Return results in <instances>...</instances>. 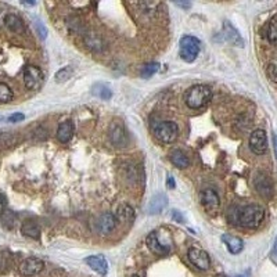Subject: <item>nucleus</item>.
<instances>
[{
    "label": "nucleus",
    "instance_id": "obj_1",
    "mask_svg": "<svg viewBox=\"0 0 277 277\" xmlns=\"http://www.w3.org/2000/svg\"><path fill=\"white\" fill-rule=\"evenodd\" d=\"M263 218H265V209L262 207L258 204H249L239 208V211H236L233 220L241 227L256 229L261 226Z\"/></svg>",
    "mask_w": 277,
    "mask_h": 277
},
{
    "label": "nucleus",
    "instance_id": "obj_2",
    "mask_svg": "<svg viewBox=\"0 0 277 277\" xmlns=\"http://www.w3.org/2000/svg\"><path fill=\"white\" fill-rule=\"evenodd\" d=\"M212 99L211 89L205 85H196L193 88L187 90V93L184 96V102L186 105L191 109L203 108L207 105V103Z\"/></svg>",
    "mask_w": 277,
    "mask_h": 277
},
{
    "label": "nucleus",
    "instance_id": "obj_3",
    "mask_svg": "<svg viewBox=\"0 0 277 277\" xmlns=\"http://www.w3.org/2000/svg\"><path fill=\"white\" fill-rule=\"evenodd\" d=\"M154 135L162 143H173L179 135V128L172 121L160 122L154 126Z\"/></svg>",
    "mask_w": 277,
    "mask_h": 277
},
{
    "label": "nucleus",
    "instance_id": "obj_4",
    "mask_svg": "<svg viewBox=\"0 0 277 277\" xmlns=\"http://www.w3.org/2000/svg\"><path fill=\"white\" fill-rule=\"evenodd\" d=\"M180 57L186 63H193L200 53V40L197 37L186 35L180 39Z\"/></svg>",
    "mask_w": 277,
    "mask_h": 277
},
{
    "label": "nucleus",
    "instance_id": "obj_5",
    "mask_svg": "<svg viewBox=\"0 0 277 277\" xmlns=\"http://www.w3.org/2000/svg\"><path fill=\"white\" fill-rule=\"evenodd\" d=\"M24 82H25L27 89L37 90V89L42 88V85H43V72L35 66L25 67V69H24Z\"/></svg>",
    "mask_w": 277,
    "mask_h": 277
},
{
    "label": "nucleus",
    "instance_id": "obj_6",
    "mask_svg": "<svg viewBox=\"0 0 277 277\" xmlns=\"http://www.w3.org/2000/svg\"><path fill=\"white\" fill-rule=\"evenodd\" d=\"M187 256H189L190 262L193 263L197 269L208 270L209 269V266H211L209 255H208L205 251H203L201 248H196V247L189 248Z\"/></svg>",
    "mask_w": 277,
    "mask_h": 277
},
{
    "label": "nucleus",
    "instance_id": "obj_7",
    "mask_svg": "<svg viewBox=\"0 0 277 277\" xmlns=\"http://www.w3.org/2000/svg\"><path fill=\"white\" fill-rule=\"evenodd\" d=\"M249 147L251 150L258 155L263 154L268 150V138H266V132L262 129H256L251 133L249 136Z\"/></svg>",
    "mask_w": 277,
    "mask_h": 277
},
{
    "label": "nucleus",
    "instance_id": "obj_8",
    "mask_svg": "<svg viewBox=\"0 0 277 277\" xmlns=\"http://www.w3.org/2000/svg\"><path fill=\"white\" fill-rule=\"evenodd\" d=\"M44 268V262L39 258H35V256H31V258H27L25 261H22L21 265H20V272L24 276H36L39 275Z\"/></svg>",
    "mask_w": 277,
    "mask_h": 277
},
{
    "label": "nucleus",
    "instance_id": "obj_9",
    "mask_svg": "<svg viewBox=\"0 0 277 277\" xmlns=\"http://www.w3.org/2000/svg\"><path fill=\"white\" fill-rule=\"evenodd\" d=\"M254 186L256 191L265 198H270L273 196V183L270 180V177L265 173H258L254 179Z\"/></svg>",
    "mask_w": 277,
    "mask_h": 277
},
{
    "label": "nucleus",
    "instance_id": "obj_10",
    "mask_svg": "<svg viewBox=\"0 0 277 277\" xmlns=\"http://www.w3.org/2000/svg\"><path fill=\"white\" fill-rule=\"evenodd\" d=\"M200 201L208 211H216L220 205V200H219L218 193L212 189H205L200 193Z\"/></svg>",
    "mask_w": 277,
    "mask_h": 277
},
{
    "label": "nucleus",
    "instance_id": "obj_11",
    "mask_svg": "<svg viewBox=\"0 0 277 277\" xmlns=\"http://www.w3.org/2000/svg\"><path fill=\"white\" fill-rule=\"evenodd\" d=\"M109 138H111V141L118 147H125L128 144V138H126L124 126L117 121L112 122L111 128H109Z\"/></svg>",
    "mask_w": 277,
    "mask_h": 277
},
{
    "label": "nucleus",
    "instance_id": "obj_12",
    "mask_svg": "<svg viewBox=\"0 0 277 277\" xmlns=\"http://www.w3.org/2000/svg\"><path fill=\"white\" fill-rule=\"evenodd\" d=\"M115 226H117V219L109 212L103 213L102 216L97 219V223H96V227H97V230H99L100 234L111 233L115 229Z\"/></svg>",
    "mask_w": 277,
    "mask_h": 277
},
{
    "label": "nucleus",
    "instance_id": "obj_13",
    "mask_svg": "<svg viewBox=\"0 0 277 277\" xmlns=\"http://www.w3.org/2000/svg\"><path fill=\"white\" fill-rule=\"evenodd\" d=\"M223 35L226 37L227 42H230L234 46H239V47H244V40L239 34V31L236 30L229 21L223 22Z\"/></svg>",
    "mask_w": 277,
    "mask_h": 277
},
{
    "label": "nucleus",
    "instance_id": "obj_14",
    "mask_svg": "<svg viewBox=\"0 0 277 277\" xmlns=\"http://www.w3.org/2000/svg\"><path fill=\"white\" fill-rule=\"evenodd\" d=\"M85 262L88 263L89 266L95 270V272H97L99 275H102V276H105L107 272H108V263H107L105 258L103 255L88 256V258L85 259Z\"/></svg>",
    "mask_w": 277,
    "mask_h": 277
},
{
    "label": "nucleus",
    "instance_id": "obj_15",
    "mask_svg": "<svg viewBox=\"0 0 277 277\" xmlns=\"http://www.w3.org/2000/svg\"><path fill=\"white\" fill-rule=\"evenodd\" d=\"M146 242L147 247L150 248L154 254H157V255H167V254H169V251H171V248L164 245V244H161L155 232H153V233H150L147 236Z\"/></svg>",
    "mask_w": 277,
    "mask_h": 277
},
{
    "label": "nucleus",
    "instance_id": "obj_16",
    "mask_svg": "<svg viewBox=\"0 0 277 277\" xmlns=\"http://www.w3.org/2000/svg\"><path fill=\"white\" fill-rule=\"evenodd\" d=\"M222 240L226 244V247L227 249L230 251V254H233V255L240 254L241 251H242V248H244V242H242V240H241L240 237L230 236V234H223V236H222Z\"/></svg>",
    "mask_w": 277,
    "mask_h": 277
},
{
    "label": "nucleus",
    "instance_id": "obj_17",
    "mask_svg": "<svg viewBox=\"0 0 277 277\" xmlns=\"http://www.w3.org/2000/svg\"><path fill=\"white\" fill-rule=\"evenodd\" d=\"M168 205V197L165 196V194H155L153 198H151V201L148 203V212L151 213V215H157V213H160L165 207Z\"/></svg>",
    "mask_w": 277,
    "mask_h": 277
},
{
    "label": "nucleus",
    "instance_id": "obj_18",
    "mask_svg": "<svg viewBox=\"0 0 277 277\" xmlns=\"http://www.w3.org/2000/svg\"><path fill=\"white\" fill-rule=\"evenodd\" d=\"M4 25L7 27L8 30L14 34H24L25 27H24V22L22 20L15 14H7L4 17Z\"/></svg>",
    "mask_w": 277,
    "mask_h": 277
},
{
    "label": "nucleus",
    "instance_id": "obj_19",
    "mask_svg": "<svg viewBox=\"0 0 277 277\" xmlns=\"http://www.w3.org/2000/svg\"><path fill=\"white\" fill-rule=\"evenodd\" d=\"M73 135V124L71 121H66V122H61L57 129V138L61 143H68Z\"/></svg>",
    "mask_w": 277,
    "mask_h": 277
},
{
    "label": "nucleus",
    "instance_id": "obj_20",
    "mask_svg": "<svg viewBox=\"0 0 277 277\" xmlns=\"http://www.w3.org/2000/svg\"><path fill=\"white\" fill-rule=\"evenodd\" d=\"M115 219L119 222H132L135 219V211L131 205L121 204L117 208V213H115Z\"/></svg>",
    "mask_w": 277,
    "mask_h": 277
},
{
    "label": "nucleus",
    "instance_id": "obj_21",
    "mask_svg": "<svg viewBox=\"0 0 277 277\" xmlns=\"http://www.w3.org/2000/svg\"><path fill=\"white\" fill-rule=\"evenodd\" d=\"M171 161L173 162V165L177 167V168H187L190 165V160L189 157L186 154L183 153L182 150H173L172 154H171Z\"/></svg>",
    "mask_w": 277,
    "mask_h": 277
},
{
    "label": "nucleus",
    "instance_id": "obj_22",
    "mask_svg": "<svg viewBox=\"0 0 277 277\" xmlns=\"http://www.w3.org/2000/svg\"><path fill=\"white\" fill-rule=\"evenodd\" d=\"M21 233L24 234V236H27V237H31V239L37 240V239L40 237V227L37 226L35 222L28 220V222H25V223L22 225Z\"/></svg>",
    "mask_w": 277,
    "mask_h": 277
},
{
    "label": "nucleus",
    "instance_id": "obj_23",
    "mask_svg": "<svg viewBox=\"0 0 277 277\" xmlns=\"http://www.w3.org/2000/svg\"><path fill=\"white\" fill-rule=\"evenodd\" d=\"M266 36L272 44H277V15H275L268 24Z\"/></svg>",
    "mask_w": 277,
    "mask_h": 277
},
{
    "label": "nucleus",
    "instance_id": "obj_24",
    "mask_svg": "<svg viewBox=\"0 0 277 277\" xmlns=\"http://www.w3.org/2000/svg\"><path fill=\"white\" fill-rule=\"evenodd\" d=\"M158 69H160V64H158V63H148L146 66L141 67L140 75H141L144 79H148V78L153 76L154 73L158 72Z\"/></svg>",
    "mask_w": 277,
    "mask_h": 277
},
{
    "label": "nucleus",
    "instance_id": "obj_25",
    "mask_svg": "<svg viewBox=\"0 0 277 277\" xmlns=\"http://www.w3.org/2000/svg\"><path fill=\"white\" fill-rule=\"evenodd\" d=\"M93 95L100 97L102 100H108V99H111L112 93H111V89H108V86H105L103 83H97L93 88Z\"/></svg>",
    "mask_w": 277,
    "mask_h": 277
},
{
    "label": "nucleus",
    "instance_id": "obj_26",
    "mask_svg": "<svg viewBox=\"0 0 277 277\" xmlns=\"http://www.w3.org/2000/svg\"><path fill=\"white\" fill-rule=\"evenodd\" d=\"M14 97V93L13 90L8 88L6 83L0 82V104H4V103H8L13 100Z\"/></svg>",
    "mask_w": 277,
    "mask_h": 277
},
{
    "label": "nucleus",
    "instance_id": "obj_27",
    "mask_svg": "<svg viewBox=\"0 0 277 277\" xmlns=\"http://www.w3.org/2000/svg\"><path fill=\"white\" fill-rule=\"evenodd\" d=\"M73 73V69L72 67H64V68H61V69H59L57 71V73H56V82L57 83H63V82H67V80L69 79L71 76H72Z\"/></svg>",
    "mask_w": 277,
    "mask_h": 277
},
{
    "label": "nucleus",
    "instance_id": "obj_28",
    "mask_svg": "<svg viewBox=\"0 0 277 277\" xmlns=\"http://www.w3.org/2000/svg\"><path fill=\"white\" fill-rule=\"evenodd\" d=\"M266 73L270 78V80L277 82V61H272L268 68H266Z\"/></svg>",
    "mask_w": 277,
    "mask_h": 277
},
{
    "label": "nucleus",
    "instance_id": "obj_29",
    "mask_svg": "<svg viewBox=\"0 0 277 277\" xmlns=\"http://www.w3.org/2000/svg\"><path fill=\"white\" fill-rule=\"evenodd\" d=\"M35 25H36V30L37 32H39V35L42 36V39H46V37H47V30L44 28V25L42 24V21L37 20V21L35 22Z\"/></svg>",
    "mask_w": 277,
    "mask_h": 277
},
{
    "label": "nucleus",
    "instance_id": "obj_30",
    "mask_svg": "<svg viewBox=\"0 0 277 277\" xmlns=\"http://www.w3.org/2000/svg\"><path fill=\"white\" fill-rule=\"evenodd\" d=\"M25 118V115L24 114H21V112H15V114H13V115H10V117L7 118L8 122H11V124H14V122H20V121H22Z\"/></svg>",
    "mask_w": 277,
    "mask_h": 277
},
{
    "label": "nucleus",
    "instance_id": "obj_31",
    "mask_svg": "<svg viewBox=\"0 0 277 277\" xmlns=\"http://www.w3.org/2000/svg\"><path fill=\"white\" fill-rule=\"evenodd\" d=\"M270 261L277 265V237L276 240H275V244H273V248H272V251H270Z\"/></svg>",
    "mask_w": 277,
    "mask_h": 277
},
{
    "label": "nucleus",
    "instance_id": "obj_32",
    "mask_svg": "<svg viewBox=\"0 0 277 277\" xmlns=\"http://www.w3.org/2000/svg\"><path fill=\"white\" fill-rule=\"evenodd\" d=\"M172 218H173V220L177 222V223H183V222H184L183 215L180 213V212L177 211V209H173V211H172Z\"/></svg>",
    "mask_w": 277,
    "mask_h": 277
},
{
    "label": "nucleus",
    "instance_id": "obj_33",
    "mask_svg": "<svg viewBox=\"0 0 277 277\" xmlns=\"http://www.w3.org/2000/svg\"><path fill=\"white\" fill-rule=\"evenodd\" d=\"M4 208H6V198H4V196H1V194H0V216L3 215Z\"/></svg>",
    "mask_w": 277,
    "mask_h": 277
},
{
    "label": "nucleus",
    "instance_id": "obj_34",
    "mask_svg": "<svg viewBox=\"0 0 277 277\" xmlns=\"http://www.w3.org/2000/svg\"><path fill=\"white\" fill-rule=\"evenodd\" d=\"M176 6L182 8H190L191 7V3L190 1H176Z\"/></svg>",
    "mask_w": 277,
    "mask_h": 277
},
{
    "label": "nucleus",
    "instance_id": "obj_35",
    "mask_svg": "<svg viewBox=\"0 0 277 277\" xmlns=\"http://www.w3.org/2000/svg\"><path fill=\"white\" fill-rule=\"evenodd\" d=\"M167 184H168L169 189H175V179L172 176H168V180H167Z\"/></svg>",
    "mask_w": 277,
    "mask_h": 277
},
{
    "label": "nucleus",
    "instance_id": "obj_36",
    "mask_svg": "<svg viewBox=\"0 0 277 277\" xmlns=\"http://www.w3.org/2000/svg\"><path fill=\"white\" fill-rule=\"evenodd\" d=\"M273 144H275V154H276V158H277V135L273 136Z\"/></svg>",
    "mask_w": 277,
    "mask_h": 277
},
{
    "label": "nucleus",
    "instance_id": "obj_37",
    "mask_svg": "<svg viewBox=\"0 0 277 277\" xmlns=\"http://www.w3.org/2000/svg\"><path fill=\"white\" fill-rule=\"evenodd\" d=\"M215 277H226V276H223V275H219V276H215Z\"/></svg>",
    "mask_w": 277,
    "mask_h": 277
},
{
    "label": "nucleus",
    "instance_id": "obj_38",
    "mask_svg": "<svg viewBox=\"0 0 277 277\" xmlns=\"http://www.w3.org/2000/svg\"><path fill=\"white\" fill-rule=\"evenodd\" d=\"M132 277H138V275H135V276H132Z\"/></svg>",
    "mask_w": 277,
    "mask_h": 277
},
{
    "label": "nucleus",
    "instance_id": "obj_39",
    "mask_svg": "<svg viewBox=\"0 0 277 277\" xmlns=\"http://www.w3.org/2000/svg\"><path fill=\"white\" fill-rule=\"evenodd\" d=\"M0 121H1V117H0Z\"/></svg>",
    "mask_w": 277,
    "mask_h": 277
}]
</instances>
